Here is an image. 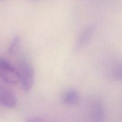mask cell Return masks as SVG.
Masks as SVG:
<instances>
[{"label":"cell","mask_w":122,"mask_h":122,"mask_svg":"<svg viewBox=\"0 0 122 122\" xmlns=\"http://www.w3.org/2000/svg\"><path fill=\"white\" fill-rule=\"evenodd\" d=\"M0 79L9 84H17L19 82L18 70L7 60L0 59Z\"/></svg>","instance_id":"2"},{"label":"cell","mask_w":122,"mask_h":122,"mask_svg":"<svg viewBox=\"0 0 122 122\" xmlns=\"http://www.w3.org/2000/svg\"><path fill=\"white\" fill-rule=\"evenodd\" d=\"M17 98L14 93L5 86L0 84V106L13 109L17 106Z\"/></svg>","instance_id":"3"},{"label":"cell","mask_w":122,"mask_h":122,"mask_svg":"<svg viewBox=\"0 0 122 122\" xmlns=\"http://www.w3.org/2000/svg\"><path fill=\"white\" fill-rule=\"evenodd\" d=\"M21 43V38L19 36H16L13 38L8 48V52L10 54H14L17 51Z\"/></svg>","instance_id":"8"},{"label":"cell","mask_w":122,"mask_h":122,"mask_svg":"<svg viewBox=\"0 0 122 122\" xmlns=\"http://www.w3.org/2000/svg\"><path fill=\"white\" fill-rule=\"evenodd\" d=\"M26 121L29 122H41L45 121V119H42V117H41L35 116L32 117H29L28 119H27Z\"/></svg>","instance_id":"9"},{"label":"cell","mask_w":122,"mask_h":122,"mask_svg":"<svg viewBox=\"0 0 122 122\" xmlns=\"http://www.w3.org/2000/svg\"><path fill=\"white\" fill-rule=\"evenodd\" d=\"M0 1H1V0H0Z\"/></svg>","instance_id":"10"},{"label":"cell","mask_w":122,"mask_h":122,"mask_svg":"<svg viewBox=\"0 0 122 122\" xmlns=\"http://www.w3.org/2000/svg\"><path fill=\"white\" fill-rule=\"evenodd\" d=\"M61 100L64 104L69 106H74L79 102L81 96L78 91L73 89H69L63 93Z\"/></svg>","instance_id":"6"},{"label":"cell","mask_w":122,"mask_h":122,"mask_svg":"<svg viewBox=\"0 0 122 122\" xmlns=\"http://www.w3.org/2000/svg\"><path fill=\"white\" fill-rule=\"evenodd\" d=\"M112 75L116 81L122 82V60L114 66L112 71Z\"/></svg>","instance_id":"7"},{"label":"cell","mask_w":122,"mask_h":122,"mask_svg":"<svg viewBox=\"0 0 122 122\" xmlns=\"http://www.w3.org/2000/svg\"><path fill=\"white\" fill-rule=\"evenodd\" d=\"M18 72L19 82L23 90L29 92L32 89L35 81V70L32 63L26 59L20 60Z\"/></svg>","instance_id":"1"},{"label":"cell","mask_w":122,"mask_h":122,"mask_svg":"<svg viewBox=\"0 0 122 122\" xmlns=\"http://www.w3.org/2000/svg\"><path fill=\"white\" fill-rule=\"evenodd\" d=\"M95 30V26L90 25L86 27L81 31L74 46L75 51L77 52L81 51L89 42Z\"/></svg>","instance_id":"4"},{"label":"cell","mask_w":122,"mask_h":122,"mask_svg":"<svg viewBox=\"0 0 122 122\" xmlns=\"http://www.w3.org/2000/svg\"><path fill=\"white\" fill-rule=\"evenodd\" d=\"M91 112L92 117L95 122H102L106 119V108L102 100H96L92 102Z\"/></svg>","instance_id":"5"}]
</instances>
